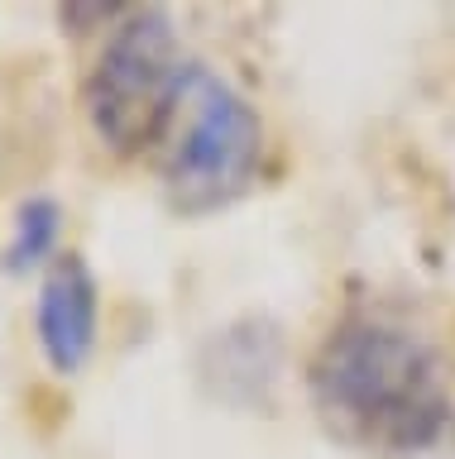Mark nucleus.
I'll return each mask as SVG.
<instances>
[{
  "mask_svg": "<svg viewBox=\"0 0 455 459\" xmlns=\"http://www.w3.org/2000/svg\"><path fill=\"white\" fill-rule=\"evenodd\" d=\"M302 383L317 426L354 455H422L451 421L436 344L379 311L340 316L311 350Z\"/></svg>",
  "mask_w": 455,
  "mask_h": 459,
  "instance_id": "f257e3e1",
  "label": "nucleus"
},
{
  "mask_svg": "<svg viewBox=\"0 0 455 459\" xmlns=\"http://www.w3.org/2000/svg\"><path fill=\"white\" fill-rule=\"evenodd\" d=\"M264 120L225 77L192 63L159 143V186L182 221L216 215L249 196L264 172Z\"/></svg>",
  "mask_w": 455,
  "mask_h": 459,
  "instance_id": "f03ea898",
  "label": "nucleus"
},
{
  "mask_svg": "<svg viewBox=\"0 0 455 459\" xmlns=\"http://www.w3.org/2000/svg\"><path fill=\"white\" fill-rule=\"evenodd\" d=\"M173 14L163 5H135L106 34L101 57L82 82V110L92 134L116 158H139L159 149L168 120L178 110L182 82H188Z\"/></svg>",
  "mask_w": 455,
  "mask_h": 459,
  "instance_id": "7ed1b4c3",
  "label": "nucleus"
},
{
  "mask_svg": "<svg viewBox=\"0 0 455 459\" xmlns=\"http://www.w3.org/2000/svg\"><path fill=\"white\" fill-rule=\"evenodd\" d=\"M101 335V282L82 249H63L39 278L34 340L58 378H77Z\"/></svg>",
  "mask_w": 455,
  "mask_h": 459,
  "instance_id": "20e7f679",
  "label": "nucleus"
},
{
  "mask_svg": "<svg viewBox=\"0 0 455 459\" xmlns=\"http://www.w3.org/2000/svg\"><path fill=\"white\" fill-rule=\"evenodd\" d=\"M58 235H63V201L48 192H30L10 215V239L0 249V268L10 278L48 268L58 258Z\"/></svg>",
  "mask_w": 455,
  "mask_h": 459,
  "instance_id": "39448f33",
  "label": "nucleus"
},
{
  "mask_svg": "<svg viewBox=\"0 0 455 459\" xmlns=\"http://www.w3.org/2000/svg\"><path fill=\"white\" fill-rule=\"evenodd\" d=\"M135 5H116V0H92V5H82V0H73V5H58L53 14H58V24H63V34H73V39H82V34H96V29H116L125 14H130Z\"/></svg>",
  "mask_w": 455,
  "mask_h": 459,
  "instance_id": "423d86ee",
  "label": "nucleus"
}]
</instances>
